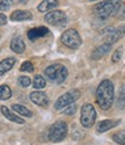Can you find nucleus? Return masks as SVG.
<instances>
[{
    "label": "nucleus",
    "instance_id": "nucleus-24",
    "mask_svg": "<svg viewBox=\"0 0 125 145\" xmlns=\"http://www.w3.org/2000/svg\"><path fill=\"white\" fill-rule=\"evenodd\" d=\"M20 71L22 72H34V65L30 62H24L20 66Z\"/></svg>",
    "mask_w": 125,
    "mask_h": 145
},
{
    "label": "nucleus",
    "instance_id": "nucleus-16",
    "mask_svg": "<svg viewBox=\"0 0 125 145\" xmlns=\"http://www.w3.org/2000/svg\"><path fill=\"white\" fill-rule=\"evenodd\" d=\"M58 5H59V1H58V0H43V1L38 5L37 9H38L41 13H44V12L51 10V9L58 7Z\"/></svg>",
    "mask_w": 125,
    "mask_h": 145
},
{
    "label": "nucleus",
    "instance_id": "nucleus-1",
    "mask_svg": "<svg viewBox=\"0 0 125 145\" xmlns=\"http://www.w3.org/2000/svg\"><path fill=\"white\" fill-rule=\"evenodd\" d=\"M114 84L110 80H102L96 89V101L103 110H108L114 103Z\"/></svg>",
    "mask_w": 125,
    "mask_h": 145
},
{
    "label": "nucleus",
    "instance_id": "nucleus-7",
    "mask_svg": "<svg viewBox=\"0 0 125 145\" xmlns=\"http://www.w3.org/2000/svg\"><path fill=\"white\" fill-rule=\"evenodd\" d=\"M80 98V91L79 89H71L66 93H64L61 96H59L58 100L55 103V108L57 110L62 109L70 105H72L73 102H76L78 99Z\"/></svg>",
    "mask_w": 125,
    "mask_h": 145
},
{
    "label": "nucleus",
    "instance_id": "nucleus-19",
    "mask_svg": "<svg viewBox=\"0 0 125 145\" xmlns=\"http://www.w3.org/2000/svg\"><path fill=\"white\" fill-rule=\"evenodd\" d=\"M12 108H13V110L16 112L19 115H22L24 117H31L33 116V113L28 109L27 107L24 106H21V105H13L12 106Z\"/></svg>",
    "mask_w": 125,
    "mask_h": 145
},
{
    "label": "nucleus",
    "instance_id": "nucleus-21",
    "mask_svg": "<svg viewBox=\"0 0 125 145\" xmlns=\"http://www.w3.org/2000/svg\"><path fill=\"white\" fill-rule=\"evenodd\" d=\"M12 96V89L7 85L0 86V100H8Z\"/></svg>",
    "mask_w": 125,
    "mask_h": 145
},
{
    "label": "nucleus",
    "instance_id": "nucleus-8",
    "mask_svg": "<svg viewBox=\"0 0 125 145\" xmlns=\"http://www.w3.org/2000/svg\"><path fill=\"white\" fill-rule=\"evenodd\" d=\"M44 20L46 23H49L51 26L64 27L67 22V16L61 10H52V12H49L44 16Z\"/></svg>",
    "mask_w": 125,
    "mask_h": 145
},
{
    "label": "nucleus",
    "instance_id": "nucleus-30",
    "mask_svg": "<svg viewBox=\"0 0 125 145\" xmlns=\"http://www.w3.org/2000/svg\"><path fill=\"white\" fill-rule=\"evenodd\" d=\"M6 23H7V18H6V15L0 13V26H4V25H6Z\"/></svg>",
    "mask_w": 125,
    "mask_h": 145
},
{
    "label": "nucleus",
    "instance_id": "nucleus-11",
    "mask_svg": "<svg viewBox=\"0 0 125 145\" xmlns=\"http://www.w3.org/2000/svg\"><path fill=\"white\" fill-rule=\"evenodd\" d=\"M48 34H49V29L46 27H36V28L30 29L27 35H28V39L30 41H36L40 37H44V36Z\"/></svg>",
    "mask_w": 125,
    "mask_h": 145
},
{
    "label": "nucleus",
    "instance_id": "nucleus-31",
    "mask_svg": "<svg viewBox=\"0 0 125 145\" xmlns=\"http://www.w3.org/2000/svg\"><path fill=\"white\" fill-rule=\"evenodd\" d=\"M19 3L22 4V5H26V4L28 3V0H19Z\"/></svg>",
    "mask_w": 125,
    "mask_h": 145
},
{
    "label": "nucleus",
    "instance_id": "nucleus-13",
    "mask_svg": "<svg viewBox=\"0 0 125 145\" xmlns=\"http://www.w3.org/2000/svg\"><path fill=\"white\" fill-rule=\"evenodd\" d=\"M119 124V121H115V120H104L101 121L97 125V132L102 134V132H105L112 128H115L116 125Z\"/></svg>",
    "mask_w": 125,
    "mask_h": 145
},
{
    "label": "nucleus",
    "instance_id": "nucleus-6",
    "mask_svg": "<svg viewBox=\"0 0 125 145\" xmlns=\"http://www.w3.org/2000/svg\"><path fill=\"white\" fill-rule=\"evenodd\" d=\"M96 121V110L93 105L86 103L81 108L80 122L85 128H92Z\"/></svg>",
    "mask_w": 125,
    "mask_h": 145
},
{
    "label": "nucleus",
    "instance_id": "nucleus-15",
    "mask_svg": "<svg viewBox=\"0 0 125 145\" xmlns=\"http://www.w3.org/2000/svg\"><path fill=\"white\" fill-rule=\"evenodd\" d=\"M10 49L16 54H22L24 51V49H26L24 41L20 37V36H16V37H14L10 41Z\"/></svg>",
    "mask_w": 125,
    "mask_h": 145
},
{
    "label": "nucleus",
    "instance_id": "nucleus-4",
    "mask_svg": "<svg viewBox=\"0 0 125 145\" xmlns=\"http://www.w3.org/2000/svg\"><path fill=\"white\" fill-rule=\"evenodd\" d=\"M67 124L62 121H57L49 129L48 138L51 142H60L67 135Z\"/></svg>",
    "mask_w": 125,
    "mask_h": 145
},
{
    "label": "nucleus",
    "instance_id": "nucleus-9",
    "mask_svg": "<svg viewBox=\"0 0 125 145\" xmlns=\"http://www.w3.org/2000/svg\"><path fill=\"white\" fill-rule=\"evenodd\" d=\"M125 35V25L114 29L112 28L110 30V33L107 35V42L105 43H109V44H114L116 43L117 41H119L123 36Z\"/></svg>",
    "mask_w": 125,
    "mask_h": 145
},
{
    "label": "nucleus",
    "instance_id": "nucleus-26",
    "mask_svg": "<svg viewBox=\"0 0 125 145\" xmlns=\"http://www.w3.org/2000/svg\"><path fill=\"white\" fill-rule=\"evenodd\" d=\"M13 5V0H0V10H7Z\"/></svg>",
    "mask_w": 125,
    "mask_h": 145
},
{
    "label": "nucleus",
    "instance_id": "nucleus-18",
    "mask_svg": "<svg viewBox=\"0 0 125 145\" xmlns=\"http://www.w3.org/2000/svg\"><path fill=\"white\" fill-rule=\"evenodd\" d=\"M0 110H1L3 115H4L7 120L12 121V122H15V123H19V124H23V123H24V121H23L21 117H19V116H16L15 114H13V113H12V112L8 109L7 107L1 106V108H0Z\"/></svg>",
    "mask_w": 125,
    "mask_h": 145
},
{
    "label": "nucleus",
    "instance_id": "nucleus-12",
    "mask_svg": "<svg viewBox=\"0 0 125 145\" xmlns=\"http://www.w3.org/2000/svg\"><path fill=\"white\" fill-rule=\"evenodd\" d=\"M110 49H111V44H109V43H104L102 45L97 46L96 49L92 52V59H94V60L101 59L102 57H104L110 51Z\"/></svg>",
    "mask_w": 125,
    "mask_h": 145
},
{
    "label": "nucleus",
    "instance_id": "nucleus-22",
    "mask_svg": "<svg viewBox=\"0 0 125 145\" xmlns=\"http://www.w3.org/2000/svg\"><path fill=\"white\" fill-rule=\"evenodd\" d=\"M46 85V81L45 79L43 78V76L41 74H37L35 78H34V82H33V86L37 89H41V88H44Z\"/></svg>",
    "mask_w": 125,
    "mask_h": 145
},
{
    "label": "nucleus",
    "instance_id": "nucleus-32",
    "mask_svg": "<svg viewBox=\"0 0 125 145\" xmlns=\"http://www.w3.org/2000/svg\"><path fill=\"white\" fill-rule=\"evenodd\" d=\"M89 1H98V0H89Z\"/></svg>",
    "mask_w": 125,
    "mask_h": 145
},
{
    "label": "nucleus",
    "instance_id": "nucleus-28",
    "mask_svg": "<svg viewBox=\"0 0 125 145\" xmlns=\"http://www.w3.org/2000/svg\"><path fill=\"white\" fill-rule=\"evenodd\" d=\"M122 56H123V49H122V48H119V49H117L115 51L114 56H112V62H114V63H118L119 60H120V58H122Z\"/></svg>",
    "mask_w": 125,
    "mask_h": 145
},
{
    "label": "nucleus",
    "instance_id": "nucleus-25",
    "mask_svg": "<svg viewBox=\"0 0 125 145\" xmlns=\"http://www.w3.org/2000/svg\"><path fill=\"white\" fill-rule=\"evenodd\" d=\"M18 82H19V85L22 86V87H28V86H30L31 80H30V78H28V77L22 76V77H20V78L18 79Z\"/></svg>",
    "mask_w": 125,
    "mask_h": 145
},
{
    "label": "nucleus",
    "instance_id": "nucleus-3",
    "mask_svg": "<svg viewBox=\"0 0 125 145\" xmlns=\"http://www.w3.org/2000/svg\"><path fill=\"white\" fill-rule=\"evenodd\" d=\"M44 74L56 84H61L64 82L65 79L67 78V69L61 65V64H53V65H50L45 69L44 71Z\"/></svg>",
    "mask_w": 125,
    "mask_h": 145
},
{
    "label": "nucleus",
    "instance_id": "nucleus-14",
    "mask_svg": "<svg viewBox=\"0 0 125 145\" xmlns=\"http://www.w3.org/2000/svg\"><path fill=\"white\" fill-rule=\"evenodd\" d=\"M10 19L13 21H26V20H31L33 14L29 10H15L10 14Z\"/></svg>",
    "mask_w": 125,
    "mask_h": 145
},
{
    "label": "nucleus",
    "instance_id": "nucleus-10",
    "mask_svg": "<svg viewBox=\"0 0 125 145\" xmlns=\"http://www.w3.org/2000/svg\"><path fill=\"white\" fill-rule=\"evenodd\" d=\"M30 100L37 106H41V107H48L49 106L48 95L43 92H40V91L31 92L30 93Z\"/></svg>",
    "mask_w": 125,
    "mask_h": 145
},
{
    "label": "nucleus",
    "instance_id": "nucleus-23",
    "mask_svg": "<svg viewBox=\"0 0 125 145\" xmlns=\"http://www.w3.org/2000/svg\"><path fill=\"white\" fill-rule=\"evenodd\" d=\"M112 138H114V140L120 145H125V130L123 131H118L117 134H115L114 136H112Z\"/></svg>",
    "mask_w": 125,
    "mask_h": 145
},
{
    "label": "nucleus",
    "instance_id": "nucleus-2",
    "mask_svg": "<svg viewBox=\"0 0 125 145\" xmlns=\"http://www.w3.org/2000/svg\"><path fill=\"white\" fill-rule=\"evenodd\" d=\"M120 5L122 0H105L94 7V13L98 19L105 20L111 15H115Z\"/></svg>",
    "mask_w": 125,
    "mask_h": 145
},
{
    "label": "nucleus",
    "instance_id": "nucleus-5",
    "mask_svg": "<svg viewBox=\"0 0 125 145\" xmlns=\"http://www.w3.org/2000/svg\"><path fill=\"white\" fill-rule=\"evenodd\" d=\"M60 41L64 45L70 48V49H78V48L81 45V43H82L81 36L76 29L65 30L60 36Z\"/></svg>",
    "mask_w": 125,
    "mask_h": 145
},
{
    "label": "nucleus",
    "instance_id": "nucleus-17",
    "mask_svg": "<svg viewBox=\"0 0 125 145\" xmlns=\"http://www.w3.org/2000/svg\"><path fill=\"white\" fill-rule=\"evenodd\" d=\"M15 62H16V60L13 57L6 58V59L1 60V62H0V76H4L6 72L12 70V67L15 65Z\"/></svg>",
    "mask_w": 125,
    "mask_h": 145
},
{
    "label": "nucleus",
    "instance_id": "nucleus-27",
    "mask_svg": "<svg viewBox=\"0 0 125 145\" xmlns=\"http://www.w3.org/2000/svg\"><path fill=\"white\" fill-rule=\"evenodd\" d=\"M118 19H120V20H124L125 19V5L122 3V5L119 6V8L117 9V12H116V14H115Z\"/></svg>",
    "mask_w": 125,
    "mask_h": 145
},
{
    "label": "nucleus",
    "instance_id": "nucleus-20",
    "mask_svg": "<svg viewBox=\"0 0 125 145\" xmlns=\"http://www.w3.org/2000/svg\"><path fill=\"white\" fill-rule=\"evenodd\" d=\"M117 107L119 109H124L125 108V85H122L119 88L117 96Z\"/></svg>",
    "mask_w": 125,
    "mask_h": 145
},
{
    "label": "nucleus",
    "instance_id": "nucleus-29",
    "mask_svg": "<svg viewBox=\"0 0 125 145\" xmlns=\"http://www.w3.org/2000/svg\"><path fill=\"white\" fill-rule=\"evenodd\" d=\"M76 112H77V106L72 103V105H70V107H67L66 109L64 110V114L65 115H73Z\"/></svg>",
    "mask_w": 125,
    "mask_h": 145
}]
</instances>
